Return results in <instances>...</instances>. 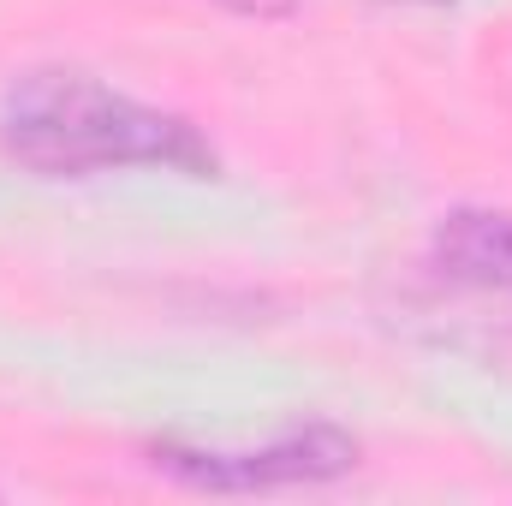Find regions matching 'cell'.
<instances>
[{
  "mask_svg": "<svg viewBox=\"0 0 512 506\" xmlns=\"http://www.w3.org/2000/svg\"><path fill=\"white\" fill-rule=\"evenodd\" d=\"M0 149L42 179H84L108 167L215 173V149L167 108L108 90L90 72H30L0 102Z\"/></svg>",
  "mask_w": 512,
  "mask_h": 506,
  "instance_id": "obj_1",
  "label": "cell"
},
{
  "mask_svg": "<svg viewBox=\"0 0 512 506\" xmlns=\"http://www.w3.org/2000/svg\"><path fill=\"white\" fill-rule=\"evenodd\" d=\"M155 471L209 489V495H268V489H310L358 471V441L334 423H304L286 429L262 447H191V441H161Z\"/></svg>",
  "mask_w": 512,
  "mask_h": 506,
  "instance_id": "obj_2",
  "label": "cell"
},
{
  "mask_svg": "<svg viewBox=\"0 0 512 506\" xmlns=\"http://www.w3.org/2000/svg\"><path fill=\"white\" fill-rule=\"evenodd\" d=\"M429 262L447 286L483 292V298H507L512 304V215L495 209H453L435 227Z\"/></svg>",
  "mask_w": 512,
  "mask_h": 506,
  "instance_id": "obj_3",
  "label": "cell"
},
{
  "mask_svg": "<svg viewBox=\"0 0 512 506\" xmlns=\"http://www.w3.org/2000/svg\"><path fill=\"white\" fill-rule=\"evenodd\" d=\"M215 6L245 12V18H292L298 12V0H215Z\"/></svg>",
  "mask_w": 512,
  "mask_h": 506,
  "instance_id": "obj_4",
  "label": "cell"
}]
</instances>
